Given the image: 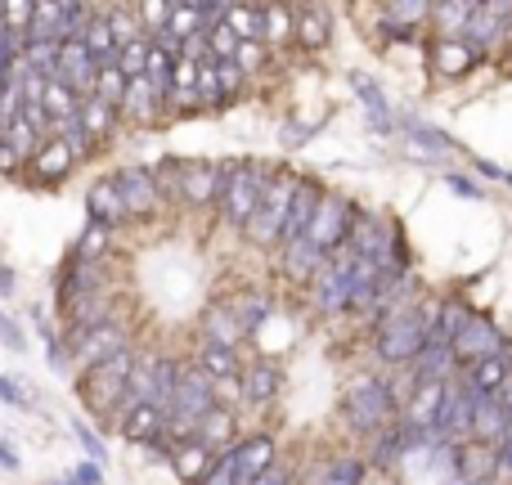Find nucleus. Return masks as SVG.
I'll return each instance as SVG.
<instances>
[{"label": "nucleus", "mask_w": 512, "mask_h": 485, "mask_svg": "<svg viewBox=\"0 0 512 485\" xmlns=\"http://www.w3.org/2000/svg\"><path fill=\"white\" fill-rule=\"evenodd\" d=\"M436 315H441V297H414L405 306L378 315V324H373V351H378V360L391 364V369H409L414 355L423 351Z\"/></svg>", "instance_id": "obj_1"}, {"label": "nucleus", "mask_w": 512, "mask_h": 485, "mask_svg": "<svg viewBox=\"0 0 512 485\" xmlns=\"http://www.w3.org/2000/svg\"><path fill=\"white\" fill-rule=\"evenodd\" d=\"M342 414H346V423H351V432L373 441L378 432L400 423V400L387 378H355L342 396Z\"/></svg>", "instance_id": "obj_2"}, {"label": "nucleus", "mask_w": 512, "mask_h": 485, "mask_svg": "<svg viewBox=\"0 0 512 485\" xmlns=\"http://www.w3.org/2000/svg\"><path fill=\"white\" fill-rule=\"evenodd\" d=\"M225 167V185H221V221L243 230L252 221L256 203H261L265 185H270L274 171H265V162H252V158H234V162H221Z\"/></svg>", "instance_id": "obj_3"}, {"label": "nucleus", "mask_w": 512, "mask_h": 485, "mask_svg": "<svg viewBox=\"0 0 512 485\" xmlns=\"http://www.w3.org/2000/svg\"><path fill=\"white\" fill-rule=\"evenodd\" d=\"M131 369H135V351L113 355V360L95 364V369H81V378H77L81 405H86L95 418H117V409H122V400H126Z\"/></svg>", "instance_id": "obj_4"}, {"label": "nucleus", "mask_w": 512, "mask_h": 485, "mask_svg": "<svg viewBox=\"0 0 512 485\" xmlns=\"http://www.w3.org/2000/svg\"><path fill=\"white\" fill-rule=\"evenodd\" d=\"M297 171H274L270 185H265L261 203H256L252 221L243 225V234L256 243V247H279L283 243V225H288V212H292V194H297Z\"/></svg>", "instance_id": "obj_5"}, {"label": "nucleus", "mask_w": 512, "mask_h": 485, "mask_svg": "<svg viewBox=\"0 0 512 485\" xmlns=\"http://www.w3.org/2000/svg\"><path fill=\"white\" fill-rule=\"evenodd\" d=\"M508 18H512V0H477V14L468 18L459 41L477 59H495L499 50H508Z\"/></svg>", "instance_id": "obj_6"}, {"label": "nucleus", "mask_w": 512, "mask_h": 485, "mask_svg": "<svg viewBox=\"0 0 512 485\" xmlns=\"http://www.w3.org/2000/svg\"><path fill=\"white\" fill-rule=\"evenodd\" d=\"M355 212H360V207H355L346 194H324L319 198V207H315V216H310V230L301 234V239H310L324 256L342 252L346 239H351Z\"/></svg>", "instance_id": "obj_7"}, {"label": "nucleus", "mask_w": 512, "mask_h": 485, "mask_svg": "<svg viewBox=\"0 0 512 485\" xmlns=\"http://www.w3.org/2000/svg\"><path fill=\"white\" fill-rule=\"evenodd\" d=\"M504 346H512V342H508V333L495 324V319H486V315L477 310V315H472L468 324H463V333L454 337L450 351H454V364H459V369H468V364L486 360V355H499Z\"/></svg>", "instance_id": "obj_8"}, {"label": "nucleus", "mask_w": 512, "mask_h": 485, "mask_svg": "<svg viewBox=\"0 0 512 485\" xmlns=\"http://www.w3.org/2000/svg\"><path fill=\"white\" fill-rule=\"evenodd\" d=\"M221 185H225V167L221 162H185L180 158V180H176V198L189 207H212L221 203Z\"/></svg>", "instance_id": "obj_9"}, {"label": "nucleus", "mask_w": 512, "mask_h": 485, "mask_svg": "<svg viewBox=\"0 0 512 485\" xmlns=\"http://www.w3.org/2000/svg\"><path fill=\"white\" fill-rule=\"evenodd\" d=\"M54 81L68 86L77 99H90L95 95V81H99V63L90 59V50L81 41H63L59 59H54Z\"/></svg>", "instance_id": "obj_10"}, {"label": "nucleus", "mask_w": 512, "mask_h": 485, "mask_svg": "<svg viewBox=\"0 0 512 485\" xmlns=\"http://www.w3.org/2000/svg\"><path fill=\"white\" fill-rule=\"evenodd\" d=\"M122 351H131V333H126V324H117V319L90 328L86 337L72 342V360H77L81 369H95V364L113 360V355H122Z\"/></svg>", "instance_id": "obj_11"}, {"label": "nucleus", "mask_w": 512, "mask_h": 485, "mask_svg": "<svg viewBox=\"0 0 512 485\" xmlns=\"http://www.w3.org/2000/svg\"><path fill=\"white\" fill-rule=\"evenodd\" d=\"M508 378H512V346H504L499 355H486V360L468 364V369H459V387L468 391V396H499Z\"/></svg>", "instance_id": "obj_12"}, {"label": "nucleus", "mask_w": 512, "mask_h": 485, "mask_svg": "<svg viewBox=\"0 0 512 485\" xmlns=\"http://www.w3.org/2000/svg\"><path fill=\"white\" fill-rule=\"evenodd\" d=\"M113 185H117V194H122L126 216H153L162 207V194H158V185H153V171L126 167L113 176Z\"/></svg>", "instance_id": "obj_13"}, {"label": "nucleus", "mask_w": 512, "mask_h": 485, "mask_svg": "<svg viewBox=\"0 0 512 485\" xmlns=\"http://www.w3.org/2000/svg\"><path fill=\"white\" fill-rule=\"evenodd\" d=\"M512 436V414L499 405L495 396H472V441L499 450Z\"/></svg>", "instance_id": "obj_14"}, {"label": "nucleus", "mask_w": 512, "mask_h": 485, "mask_svg": "<svg viewBox=\"0 0 512 485\" xmlns=\"http://www.w3.org/2000/svg\"><path fill=\"white\" fill-rule=\"evenodd\" d=\"M450 382H414L405 409H400V423L405 427H432L436 414H441V405H445V387H450Z\"/></svg>", "instance_id": "obj_15"}, {"label": "nucleus", "mask_w": 512, "mask_h": 485, "mask_svg": "<svg viewBox=\"0 0 512 485\" xmlns=\"http://www.w3.org/2000/svg\"><path fill=\"white\" fill-rule=\"evenodd\" d=\"M319 198H324V185H319L315 176H301L297 180V194H292V212H288V225H283V243L279 247L297 243L301 234L310 230V216H315Z\"/></svg>", "instance_id": "obj_16"}, {"label": "nucleus", "mask_w": 512, "mask_h": 485, "mask_svg": "<svg viewBox=\"0 0 512 485\" xmlns=\"http://www.w3.org/2000/svg\"><path fill=\"white\" fill-rule=\"evenodd\" d=\"M117 432H122L131 445H144V450H149V445H162L167 414H162V409H153V405H135V409H126V414H122Z\"/></svg>", "instance_id": "obj_17"}, {"label": "nucleus", "mask_w": 512, "mask_h": 485, "mask_svg": "<svg viewBox=\"0 0 512 485\" xmlns=\"http://www.w3.org/2000/svg\"><path fill=\"white\" fill-rule=\"evenodd\" d=\"M454 472H459V485L495 481V450H490V445H481V441L454 445Z\"/></svg>", "instance_id": "obj_18"}, {"label": "nucleus", "mask_w": 512, "mask_h": 485, "mask_svg": "<svg viewBox=\"0 0 512 485\" xmlns=\"http://www.w3.org/2000/svg\"><path fill=\"white\" fill-rule=\"evenodd\" d=\"M279 265H283V274H288L292 283H315L319 270L328 265V256L319 252L310 239H297V243L279 247Z\"/></svg>", "instance_id": "obj_19"}, {"label": "nucleus", "mask_w": 512, "mask_h": 485, "mask_svg": "<svg viewBox=\"0 0 512 485\" xmlns=\"http://www.w3.org/2000/svg\"><path fill=\"white\" fill-rule=\"evenodd\" d=\"M234 463H239V485H256L279 463L274 459V441L270 436H248V441L234 445Z\"/></svg>", "instance_id": "obj_20"}, {"label": "nucleus", "mask_w": 512, "mask_h": 485, "mask_svg": "<svg viewBox=\"0 0 512 485\" xmlns=\"http://www.w3.org/2000/svg\"><path fill=\"white\" fill-rule=\"evenodd\" d=\"M104 283H108L104 265L68 261V265H63V279H59V301L68 306V301H77V297H90V292H104Z\"/></svg>", "instance_id": "obj_21"}, {"label": "nucleus", "mask_w": 512, "mask_h": 485, "mask_svg": "<svg viewBox=\"0 0 512 485\" xmlns=\"http://www.w3.org/2000/svg\"><path fill=\"white\" fill-rule=\"evenodd\" d=\"M243 337H248V333L239 328V319H234V310L225 306V301H216V306L203 310V346H225V351H239Z\"/></svg>", "instance_id": "obj_22"}, {"label": "nucleus", "mask_w": 512, "mask_h": 485, "mask_svg": "<svg viewBox=\"0 0 512 485\" xmlns=\"http://www.w3.org/2000/svg\"><path fill=\"white\" fill-rule=\"evenodd\" d=\"M292 14H297V41L292 45H301V50H324L328 41H333V18H328V9H319V5H292Z\"/></svg>", "instance_id": "obj_23"}, {"label": "nucleus", "mask_w": 512, "mask_h": 485, "mask_svg": "<svg viewBox=\"0 0 512 485\" xmlns=\"http://www.w3.org/2000/svg\"><path fill=\"white\" fill-rule=\"evenodd\" d=\"M243 378V400H248V405H270L274 396H279L283 391V369L279 364H270V360H256L248 373H239Z\"/></svg>", "instance_id": "obj_24"}, {"label": "nucleus", "mask_w": 512, "mask_h": 485, "mask_svg": "<svg viewBox=\"0 0 512 485\" xmlns=\"http://www.w3.org/2000/svg\"><path fill=\"white\" fill-rule=\"evenodd\" d=\"M234 427H239V418L230 414V409H221L216 405L212 414H203V423H198V432H194V441L203 445V450H212V454H225V450H234Z\"/></svg>", "instance_id": "obj_25"}, {"label": "nucleus", "mask_w": 512, "mask_h": 485, "mask_svg": "<svg viewBox=\"0 0 512 485\" xmlns=\"http://www.w3.org/2000/svg\"><path fill=\"white\" fill-rule=\"evenodd\" d=\"M378 18H382V32L396 36V41H405V36L423 32V23L432 18V5H382Z\"/></svg>", "instance_id": "obj_26"}, {"label": "nucleus", "mask_w": 512, "mask_h": 485, "mask_svg": "<svg viewBox=\"0 0 512 485\" xmlns=\"http://www.w3.org/2000/svg\"><path fill=\"white\" fill-rule=\"evenodd\" d=\"M477 54L468 50L463 41H432V72L436 77H468L472 68H477Z\"/></svg>", "instance_id": "obj_27"}, {"label": "nucleus", "mask_w": 512, "mask_h": 485, "mask_svg": "<svg viewBox=\"0 0 512 485\" xmlns=\"http://www.w3.org/2000/svg\"><path fill=\"white\" fill-rule=\"evenodd\" d=\"M86 207H90V221H95V225H104V230H113V225H122V221H126L122 194H117V185H113V180H99V185H90Z\"/></svg>", "instance_id": "obj_28"}, {"label": "nucleus", "mask_w": 512, "mask_h": 485, "mask_svg": "<svg viewBox=\"0 0 512 485\" xmlns=\"http://www.w3.org/2000/svg\"><path fill=\"white\" fill-rule=\"evenodd\" d=\"M158 95H153V86L149 81H126V95H122V104H117V117H126V122H140V126H149L153 117H158Z\"/></svg>", "instance_id": "obj_29"}, {"label": "nucleus", "mask_w": 512, "mask_h": 485, "mask_svg": "<svg viewBox=\"0 0 512 485\" xmlns=\"http://www.w3.org/2000/svg\"><path fill=\"white\" fill-rule=\"evenodd\" d=\"M472 14H477V0H445V5H432L427 23H436V41H459Z\"/></svg>", "instance_id": "obj_30"}, {"label": "nucleus", "mask_w": 512, "mask_h": 485, "mask_svg": "<svg viewBox=\"0 0 512 485\" xmlns=\"http://www.w3.org/2000/svg\"><path fill=\"white\" fill-rule=\"evenodd\" d=\"M477 315V310L468 306L463 297H445L441 301V315H436V324H432V333H427V342H441V346H454V337L463 333V324Z\"/></svg>", "instance_id": "obj_31"}, {"label": "nucleus", "mask_w": 512, "mask_h": 485, "mask_svg": "<svg viewBox=\"0 0 512 485\" xmlns=\"http://www.w3.org/2000/svg\"><path fill=\"white\" fill-rule=\"evenodd\" d=\"M63 18H68V5H54V0H41L32 5V27H27V41H63Z\"/></svg>", "instance_id": "obj_32"}, {"label": "nucleus", "mask_w": 512, "mask_h": 485, "mask_svg": "<svg viewBox=\"0 0 512 485\" xmlns=\"http://www.w3.org/2000/svg\"><path fill=\"white\" fill-rule=\"evenodd\" d=\"M351 86H355V95L364 99V108H369V122L378 126V135H391L396 131V122H391V104H387V95H382L378 86H373L364 72H351Z\"/></svg>", "instance_id": "obj_33"}, {"label": "nucleus", "mask_w": 512, "mask_h": 485, "mask_svg": "<svg viewBox=\"0 0 512 485\" xmlns=\"http://www.w3.org/2000/svg\"><path fill=\"white\" fill-rule=\"evenodd\" d=\"M225 306L234 310V319H239L243 333H256V328L274 315V306H270V297H265V292H234Z\"/></svg>", "instance_id": "obj_34"}, {"label": "nucleus", "mask_w": 512, "mask_h": 485, "mask_svg": "<svg viewBox=\"0 0 512 485\" xmlns=\"http://www.w3.org/2000/svg\"><path fill=\"white\" fill-rule=\"evenodd\" d=\"M72 167H77V158L68 153L63 140H45L32 158V176H41V180H59V176H68Z\"/></svg>", "instance_id": "obj_35"}, {"label": "nucleus", "mask_w": 512, "mask_h": 485, "mask_svg": "<svg viewBox=\"0 0 512 485\" xmlns=\"http://www.w3.org/2000/svg\"><path fill=\"white\" fill-rule=\"evenodd\" d=\"M261 18H265V50L297 41V14H292V5H261Z\"/></svg>", "instance_id": "obj_36"}, {"label": "nucleus", "mask_w": 512, "mask_h": 485, "mask_svg": "<svg viewBox=\"0 0 512 485\" xmlns=\"http://www.w3.org/2000/svg\"><path fill=\"white\" fill-rule=\"evenodd\" d=\"M212 459H216L212 450H203L198 441H189V445H180V450L171 454V468H176V477H180V481L198 485V481L207 477V468H212Z\"/></svg>", "instance_id": "obj_37"}, {"label": "nucleus", "mask_w": 512, "mask_h": 485, "mask_svg": "<svg viewBox=\"0 0 512 485\" xmlns=\"http://www.w3.org/2000/svg\"><path fill=\"white\" fill-rule=\"evenodd\" d=\"M77 122H81V131L90 135V140H104L108 131L117 126V108L113 104H104V99H81V108H77Z\"/></svg>", "instance_id": "obj_38"}, {"label": "nucleus", "mask_w": 512, "mask_h": 485, "mask_svg": "<svg viewBox=\"0 0 512 485\" xmlns=\"http://www.w3.org/2000/svg\"><path fill=\"white\" fill-rule=\"evenodd\" d=\"M225 27H230L239 41H261V45H265L261 5H230V9H225Z\"/></svg>", "instance_id": "obj_39"}, {"label": "nucleus", "mask_w": 512, "mask_h": 485, "mask_svg": "<svg viewBox=\"0 0 512 485\" xmlns=\"http://www.w3.org/2000/svg\"><path fill=\"white\" fill-rule=\"evenodd\" d=\"M198 369L207 373V378L212 382H221V378H239V351H225V346H203V351H198Z\"/></svg>", "instance_id": "obj_40"}, {"label": "nucleus", "mask_w": 512, "mask_h": 485, "mask_svg": "<svg viewBox=\"0 0 512 485\" xmlns=\"http://www.w3.org/2000/svg\"><path fill=\"white\" fill-rule=\"evenodd\" d=\"M41 108H45V117H50V122H68V117H77L81 99L72 95L68 86H59V81H45V90H41Z\"/></svg>", "instance_id": "obj_41"}, {"label": "nucleus", "mask_w": 512, "mask_h": 485, "mask_svg": "<svg viewBox=\"0 0 512 485\" xmlns=\"http://www.w3.org/2000/svg\"><path fill=\"white\" fill-rule=\"evenodd\" d=\"M364 472H369L364 459H333V463H324L315 485H364Z\"/></svg>", "instance_id": "obj_42"}, {"label": "nucleus", "mask_w": 512, "mask_h": 485, "mask_svg": "<svg viewBox=\"0 0 512 485\" xmlns=\"http://www.w3.org/2000/svg\"><path fill=\"white\" fill-rule=\"evenodd\" d=\"M108 239H113V230H104V225L90 221L86 234L77 239V252H72V261H90V265H104V252H108Z\"/></svg>", "instance_id": "obj_43"}, {"label": "nucleus", "mask_w": 512, "mask_h": 485, "mask_svg": "<svg viewBox=\"0 0 512 485\" xmlns=\"http://www.w3.org/2000/svg\"><path fill=\"white\" fill-rule=\"evenodd\" d=\"M113 68L122 72L126 81H140L144 68H149V36H144V41L122 45V50H117V59H113Z\"/></svg>", "instance_id": "obj_44"}, {"label": "nucleus", "mask_w": 512, "mask_h": 485, "mask_svg": "<svg viewBox=\"0 0 512 485\" xmlns=\"http://www.w3.org/2000/svg\"><path fill=\"white\" fill-rule=\"evenodd\" d=\"M265 63H270V50H265L261 41H239V50H234V68H239L243 77H252V72H261Z\"/></svg>", "instance_id": "obj_45"}, {"label": "nucleus", "mask_w": 512, "mask_h": 485, "mask_svg": "<svg viewBox=\"0 0 512 485\" xmlns=\"http://www.w3.org/2000/svg\"><path fill=\"white\" fill-rule=\"evenodd\" d=\"M207 36V54H212L216 63H225V59H234V50H239V36L230 32L225 23H216L212 32H203Z\"/></svg>", "instance_id": "obj_46"}, {"label": "nucleus", "mask_w": 512, "mask_h": 485, "mask_svg": "<svg viewBox=\"0 0 512 485\" xmlns=\"http://www.w3.org/2000/svg\"><path fill=\"white\" fill-rule=\"evenodd\" d=\"M198 485H239V463H234V450L216 454L212 468H207V477L198 481Z\"/></svg>", "instance_id": "obj_47"}, {"label": "nucleus", "mask_w": 512, "mask_h": 485, "mask_svg": "<svg viewBox=\"0 0 512 485\" xmlns=\"http://www.w3.org/2000/svg\"><path fill=\"white\" fill-rule=\"evenodd\" d=\"M126 95V77L117 68H99V81H95V99H104V104H122Z\"/></svg>", "instance_id": "obj_48"}, {"label": "nucleus", "mask_w": 512, "mask_h": 485, "mask_svg": "<svg viewBox=\"0 0 512 485\" xmlns=\"http://www.w3.org/2000/svg\"><path fill=\"white\" fill-rule=\"evenodd\" d=\"M212 396H216V405L221 409H239V405H248V400H243V378H221V382H212Z\"/></svg>", "instance_id": "obj_49"}, {"label": "nucleus", "mask_w": 512, "mask_h": 485, "mask_svg": "<svg viewBox=\"0 0 512 485\" xmlns=\"http://www.w3.org/2000/svg\"><path fill=\"white\" fill-rule=\"evenodd\" d=\"M243 81H248V77H243V72L234 68V59L216 63V86H221V95H225V99H234V95H239V90H243Z\"/></svg>", "instance_id": "obj_50"}, {"label": "nucleus", "mask_w": 512, "mask_h": 485, "mask_svg": "<svg viewBox=\"0 0 512 485\" xmlns=\"http://www.w3.org/2000/svg\"><path fill=\"white\" fill-rule=\"evenodd\" d=\"M409 135H418V140L427 144V149H454V140H445L441 131H432V126H418V122H405Z\"/></svg>", "instance_id": "obj_51"}, {"label": "nucleus", "mask_w": 512, "mask_h": 485, "mask_svg": "<svg viewBox=\"0 0 512 485\" xmlns=\"http://www.w3.org/2000/svg\"><path fill=\"white\" fill-rule=\"evenodd\" d=\"M0 400H5V405H14V409H32V400H27L23 391H18V382L5 378V373H0Z\"/></svg>", "instance_id": "obj_52"}, {"label": "nucleus", "mask_w": 512, "mask_h": 485, "mask_svg": "<svg viewBox=\"0 0 512 485\" xmlns=\"http://www.w3.org/2000/svg\"><path fill=\"white\" fill-rule=\"evenodd\" d=\"M0 342H5L9 351H23V328H18L5 310H0Z\"/></svg>", "instance_id": "obj_53"}, {"label": "nucleus", "mask_w": 512, "mask_h": 485, "mask_svg": "<svg viewBox=\"0 0 512 485\" xmlns=\"http://www.w3.org/2000/svg\"><path fill=\"white\" fill-rule=\"evenodd\" d=\"M495 477L512 485V436H508V441L495 450Z\"/></svg>", "instance_id": "obj_54"}, {"label": "nucleus", "mask_w": 512, "mask_h": 485, "mask_svg": "<svg viewBox=\"0 0 512 485\" xmlns=\"http://www.w3.org/2000/svg\"><path fill=\"white\" fill-rule=\"evenodd\" d=\"M72 485H104V477H99V463H77V468H72V477H68Z\"/></svg>", "instance_id": "obj_55"}, {"label": "nucleus", "mask_w": 512, "mask_h": 485, "mask_svg": "<svg viewBox=\"0 0 512 485\" xmlns=\"http://www.w3.org/2000/svg\"><path fill=\"white\" fill-rule=\"evenodd\" d=\"M77 441L86 445V454H90V463H104V441H99L90 427H77Z\"/></svg>", "instance_id": "obj_56"}, {"label": "nucleus", "mask_w": 512, "mask_h": 485, "mask_svg": "<svg viewBox=\"0 0 512 485\" xmlns=\"http://www.w3.org/2000/svg\"><path fill=\"white\" fill-rule=\"evenodd\" d=\"M315 131V126H306V122H288L283 126V144H288V149H297V144H306V135Z\"/></svg>", "instance_id": "obj_57"}, {"label": "nucleus", "mask_w": 512, "mask_h": 485, "mask_svg": "<svg viewBox=\"0 0 512 485\" xmlns=\"http://www.w3.org/2000/svg\"><path fill=\"white\" fill-rule=\"evenodd\" d=\"M256 485H297V477H292V468H283V463H274V468L265 472V477L256 481Z\"/></svg>", "instance_id": "obj_58"}, {"label": "nucleus", "mask_w": 512, "mask_h": 485, "mask_svg": "<svg viewBox=\"0 0 512 485\" xmlns=\"http://www.w3.org/2000/svg\"><path fill=\"white\" fill-rule=\"evenodd\" d=\"M0 472H18V454L9 445H0Z\"/></svg>", "instance_id": "obj_59"}, {"label": "nucleus", "mask_w": 512, "mask_h": 485, "mask_svg": "<svg viewBox=\"0 0 512 485\" xmlns=\"http://www.w3.org/2000/svg\"><path fill=\"white\" fill-rule=\"evenodd\" d=\"M0 292H5V297L14 292V270H9V265H0Z\"/></svg>", "instance_id": "obj_60"}, {"label": "nucleus", "mask_w": 512, "mask_h": 485, "mask_svg": "<svg viewBox=\"0 0 512 485\" xmlns=\"http://www.w3.org/2000/svg\"><path fill=\"white\" fill-rule=\"evenodd\" d=\"M450 185H454V189H459V194H472V198H477V194H481V189H477V185H468V180H463V176H450Z\"/></svg>", "instance_id": "obj_61"}, {"label": "nucleus", "mask_w": 512, "mask_h": 485, "mask_svg": "<svg viewBox=\"0 0 512 485\" xmlns=\"http://www.w3.org/2000/svg\"><path fill=\"white\" fill-rule=\"evenodd\" d=\"M495 400H499V405H504V409H508V414H512V378L504 382V391H499V396H495Z\"/></svg>", "instance_id": "obj_62"}, {"label": "nucleus", "mask_w": 512, "mask_h": 485, "mask_svg": "<svg viewBox=\"0 0 512 485\" xmlns=\"http://www.w3.org/2000/svg\"><path fill=\"white\" fill-rule=\"evenodd\" d=\"M508 50H512V18H508Z\"/></svg>", "instance_id": "obj_63"}, {"label": "nucleus", "mask_w": 512, "mask_h": 485, "mask_svg": "<svg viewBox=\"0 0 512 485\" xmlns=\"http://www.w3.org/2000/svg\"><path fill=\"white\" fill-rule=\"evenodd\" d=\"M45 485H72V481H45Z\"/></svg>", "instance_id": "obj_64"}]
</instances>
